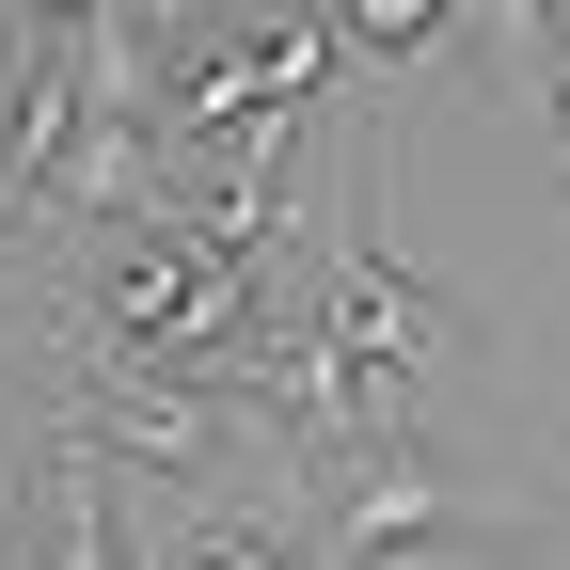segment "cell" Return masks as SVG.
<instances>
[{"label":"cell","mask_w":570,"mask_h":570,"mask_svg":"<svg viewBox=\"0 0 570 570\" xmlns=\"http://www.w3.org/2000/svg\"><path fill=\"white\" fill-rule=\"evenodd\" d=\"M444 333H460V317H444V302H428V285H412V269L381 254V223H348V238L317 254V348H333L348 381L412 396L428 365H444Z\"/></svg>","instance_id":"obj_1"},{"label":"cell","mask_w":570,"mask_h":570,"mask_svg":"<svg viewBox=\"0 0 570 570\" xmlns=\"http://www.w3.org/2000/svg\"><path fill=\"white\" fill-rule=\"evenodd\" d=\"M223 428H238L223 381H80V396H63V444H127V460H159V475H206Z\"/></svg>","instance_id":"obj_2"},{"label":"cell","mask_w":570,"mask_h":570,"mask_svg":"<svg viewBox=\"0 0 570 570\" xmlns=\"http://www.w3.org/2000/svg\"><path fill=\"white\" fill-rule=\"evenodd\" d=\"M444 523H460L444 475L396 444V460H365V491L333 508V554H348V570H428V554H444Z\"/></svg>","instance_id":"obj_3"},{"label":"cell","mask_w":570,"mask_h":570,"mask_svg":"<svg viewBox=\"0 0 570 570\" xmlns=\"http://www.w3.org/2000/svg\"><path fill=\"white\" fill-rule=\"evenodd\" d=\"M48 570H127V523L96 508V444H63V428H48Z\"/></svg>","instance_id":"obj_4"},{"label":"cell","mask_w":570,"mask_h":570,"mask_svg":"<svg viewBox=\"0 0 570 570\" xmlns=\"http://www.w3.org/2000/svg\"><path fill=\"white\" fill-rule=\"evenodd\" d=\"M348 48H365V63H444V48H460V0H365Z\"/></svg>","instance_id":"obj_5"},{"label":"cell","mask_w":570,"mask_h":570,"mask_svg":"<svg viewBox=\"0 0 570 570\" xmlns=\"http://www.w3.org/2000/svg\"><path fill=\"white\" fill-rule=\"evenodd\" d=\"M175 570H302V554H285V539H269L254 508H206V523L175 539Z\"/></svg>","instance_id":"obj_6"},{"label":"cell","mask_w":570,"mask_h":570,"mask_svg":"<svg viewBox=\"0 0 570 570\" xmlns=\"http://www.w3.org/2000/svg\"><path fill=\"white\" fill-rule=\"evenodd\" d=\"M523 63H539V96H554V142H570V0L523 17Z\"/></svg>","instance_id":"obj_7"},{"label":"cell","mask_w":570,"mask_h":570,"mask_svg":"<svg viewBox=\"0 0 570 570\" xmlns=\"http://www.w3.org/2000/svg\"><path fill=\"white\" fill-rule=\"evenodd\" d=\"M554 570H570V508H554Z\"/></svg>","instance_id":"obj_8"},{"label":"cell","mask_w":570,"mask_h":570,"mask_svg":"<svg viewBox=\"0 0 570 570\" xmlns=\"http://www.w3.org/2000/svg\"><path fill=\"white\" fill-rule=\"evenodd\" d=\"M428 570H475V554H428Z\"/></svg>","instance_id":"obj_9"}]
</instances>
